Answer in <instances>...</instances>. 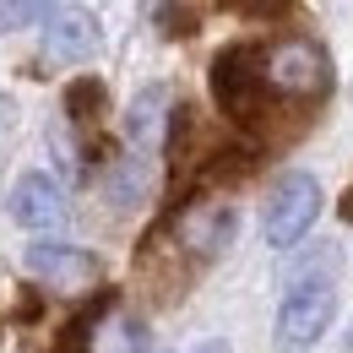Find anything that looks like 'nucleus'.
<instances>
[{
    "mask_svg": "<svg viewBox=\"0 0 353 353\" xmlns=\"http://www.w3.org/2000/svg\"><path fill=\"white\" fill-rule=\"evenodd\" d=\"M103 49V22L88 6H54L44 17V54L60 65H88Z\"/></svg>",
    "mask_w": 353,
    "mask_h": 353,
    "instance_id": "6",
    "label": "nucleus"
},
{
    "mask_svg": "<svg viewBox=\"0 0 353 353\" xmlns=\"http://www.w3.org/2000/svg\"><path fill=\"white\" fill-rule=\"evenodd\" d=\"M22 272L28 277H39L49 288H88L98 283V256L82 250V245H65V239H33L28 250H22Z\"/></svg>",
    "mask_w": 353,
    "mask_h": 353,
    "instance_id": "5",
    "label": "nucleus"
},
{
    "mask_svg": "<svg viewBox=\"0 0 353 353\" xmlns=\"http://www.w3.org/2000/svg\"><path fill=\"white\" fill-rule=\"evenodd\" d=\"M103 310H109V305H88L77 321H65V332L54 337V353H92V332H98Z\"/></svg>",
    "mask_w": 353,
    "mask_h": 353,
    "instance_id": "13",
    "label": "nucleus"
},
{
    "mask_svg": "<svg viewBox=\"0 0 353 353\" xmlns=\"http://www.w3.org/2000/svg\"><path fill=\"white\" fill-rule=\"evenodd\" d=\"M141 196H147V158H103V201L125 212Z\"/></svg>",
    "mask_w": 353,
    "mask_h": 353,
    "instance_id": "10",
    "label": "nucleus"
},
{
    "mask_svg": "<svg viewBox=\"0 0 353 353\" xmlns=\"http://www.w3.org/2000/svg\"><path fill=\"white\" fill-rule=\"evenodd\" d=\"M103 109H109V92L98 77H77L71 88H65V120L77 125V131H92L98 120H103Z\"/></svg>",
    "mask_w": 353,
    "mask_h": 353,
    "instance_id": "12",
    "label": "nucleus"
},
{
    "mask_svg": "<svg viewBox=\"0 0 353 353\" xmlns=\"http://www.w3.org/2000/svg\"><path fill=\"white\" fill-rule=\"evenodd\" d=\"M266 88H272V98H294V103L326 98L332 92V54L299 33L266 44Z\"/></svg>",
    "mask_w": 353,
    "mask_h": 353,
    "instance_id": "4",
    "label": "nucleus"
},
{
    "mask_svg": "<svg viewBox=\"0 0 353 353\" xmlns=\"http://www.w3.org/2000/svg\"><path fill=\"white\" fill-rule=\"evenodd\" d=\"M174 98L163 82H152V88H141L131 98V109H125V120H120V131H125V147L131 152H158L163 141H169V125H174Z\"/></svg>",
    "mask_w": 353,
    "mask_h": 353,
    "instance_id": "9",
    "label": "nucleus"
},
{
    "mask_svg": "<svg viewBox=\"0 0 353 353\" xmlns=\"http://www.w3.org/2000/svg\"><path fill=\"white\" fill-rule=\"evenodd\" d=\"M92 353H147V326L136 315H109L103 310V321L92 332Z\"/></svg>",
    "mask_w": 353,
    "mask_h": 353,
    "instance_id": "11",
    "label": "nucleus"
},
{
    "mask_svg": "<svg viewBox=\"0 0 353 353\" xmlns=\"http://www.w3.org/2000/svg\"><path fill=\"white\" fill-rule=\"evenodd\" d=\"M234 234H239V212H234V201H196L185 218H179V250L190 256V261H218L223 250L234 245Z\"/></svg>",
    "mask_w": 353,
    "mask_h": 353,
    "instance_id": "7",
    "label": "nucleus"
},
{
    "mask_svg": "<svg viewBox=\"0 0 353 353\" xmlns=\"http://www.w3.org/2000/svg\"><path fill=\"white\" fill-rule=\"evenodd\" d=\"M212 103L234 125L261 131L272 114V88H266V44H228L212 60Z\"/></svg>",
    "mask_w": 353,
    "mask_h": 353,
    "instance_id": "2",
    "label": "nucleus"
},
{
    "mask_svg": "<svg viewBox=\"0 0 353 353\" xmlns=\"http://www.w3.org/2000/svg\"><path fill=\"white\" fill-rule=\"evenodd\" d=\"M332 321H337V250L326 245L288 277V288L277 299V326H272L277 348H288V353L315 348L332 332Z\"/></svg>",
    "mask_w": 353,
    "mask_h": 353,
    "instance_id": "1",
    "label": "nucleus"
},
{
    "mask_svg": "<svg viewBox=\"0 0 353 353\" xmlns=\"http://www.w3.org/2000/svg\"><path fill=\"white\" fill-rule=\"evenodd\" d=\"M321 201H326V190H321V179L310 174V169H288V174H277V185L266 190V207H261L266 245H272V250H294L310 228H315Z\"/></svg>",
    "mask_w": 353,
    "mask_h": 353,
    "instance_id": "3",
    "label": "nucleus"
},
{
    "mask_svg": "<svg viewBox=\"0 0 353 353\" xmlns=\"http://www.w3.org/2000/svg\"><path fill=\"white\" fill-rule=\"evenodd\" d=\"M60 0H0V33H17V28H39Z\"/></svg>",
    "mask_w": 353,
    "mask_h": 353,
    "instance_id": "14",
    "label": "nucleus"
},
{
    "mask_svg": "<svg viewBox=\"0 0 353 353\" xmlns=\"http://www.w3.org/2000/svg\"><path fill=\"white\" fill-rule=\"evenodd\" d=\"M190 353H234V348H228L223 337H207V343H196V348H190Z\"/></svg>",
    "mask_w": 353,
    "mask_h": 353,
    "instance_id": "15",
    "label": "nucleus"
},
{
    "mask_svg": "<svg viewBox=\"0 0 353 353\" xmlns=\"http://www.w3.org/2000/svg\"><path fill=\"white\" fill-rule=\"evenodd\" d=\"M6 212H11V223H17V228H33V234H44V228H54V223L65 218V190H60L49 174L28 169V174L11 179Z\"/></svg>",
    "mask_w": 353,
    "mask_h": 353,
    "instance_id": "8",
    "label": "nucleus"
}]
</instances>
